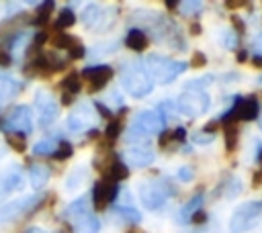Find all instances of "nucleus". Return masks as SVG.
Returning <instances> with one entry per match:
<instances>
[{
  "label": "nucleus",
  "instance_id": "obj_1",
  "mask_svg": "<svg viewBox=\"0 0 262 233\" xmlns=\"http://www.w3.org/2000/svg\"><path fill=\"white\" fill-rule=\"evenodd\" d=\"M143 65H145L147 76L156 84H170L188 67V63H184V61L162 57V55H149Z\"/></svg>",
  "mask_w": 262,
  "mask_h": 233
},
{
  "label": "nucleus",
  "instance_id": "obj_2",
  "mask_svg": "<svg viewBox=\"0 0 262 233\" xmlns=\"http://www.w3.org/2000/svg\"><path fill=\"white\" fill-rule=\"evenodd\" d=\"M121 86L135 98H143L151 92L154 88V82L151 78L147 76L145 72V65L139 63V61H133V63H127L123 67V74H121Z\"/></svg>",
  "mask_w": 262,
  "mask_h": 233
},
{
  "label": "nucleus",
  "instance_id": "obj_3",
  "mask_svg": "<svg viewBox=\"0 0 262 233\" xmlns=\"http://www.w3.org/2000/svg\"><path fill=\"white\" fill-rule=\"evenodd\" d=\"M137 190H139V200L143 206L147 208H158L166 202V198L170 196V188L168 184L162 180V178H147V180H141L137 184Z\"/></svg>",
  "mask_w": 262,
  "mask_h": 233
},
{
  "label": "nucleus",
  "instance_id": "obj_4",
  "mask_svg": "<svg viewBox=\"0 0 262 233\" xmlns=\"http://www.w3.org/2000/svg\"><path fill=\"white\" fill-rule=\"evenodd\" d=\"M260 217H262V202H246L233 211L229 219V231L231 233L250 231Z\"/></svg>",
  "mask_w": 262,
  "mask_h": 233
},
{
  "label": "nucleus",
  "instance_id": "obj_5",
  "mask_svg": "<svg viewBox=\"0 0 262 233\" xmlns=\"http://www.w3.org/2000/svg\"><path fill=\"white\" fill-rule=\"evenodd\" d=\"M209 104H211V98L205 90H188V88H186V92L180 94V98L176 102L178 110L184 116H190V119L201 116L203 112H207Z\"/></svg>",
  "mask_w": 262,
  "mask_h": 233
},
{
  "label": "nucleus",
  "instance_id": "obj_6",
  "mask_svg": "<svg viewBox=\"0 0 262 233\" xmlns=\"http://www.w3.org/2000/svg\"><path fill=\"white\" fill-rule=\"evenodd\" d=\"M39 202H41V196L39 194H31V196H23V198H16V200H10V202L2 204L0 206V225L18 219L20 215H25L27 211H31Z\"/></svg>",
  "mask_w": 262,
  "mask_h": 233
},
{
  "label": "nucleus",
  "instance_id": "obj_7",
  "mask_svg": "<svg viewBox=\"0 0 262 233\" xmlns=\"http://www.w3.org/2000/svg\"><path fill=\"white\" fill-rule=\"evenodd\" d=\"M162 125H164V116L158 110H141L133 119L131 135H135V133H139V135H154V133L162 131Z\"/></svg>",
  "mask_w": 262,
  "mask_h": 233
},
{
  "label": "nucleus",
  "instance_id": "obj_8",
  "mask_svg": "<svg viewBox=\"0 0 262 233\" xmlns=\"http://www.w3.org/2000/svg\"><path fill=\"white\" fill-rule=\"evenodd\" d=\"M35 104H37V112H39V123L43 125V127H47V125H51L55 119H57V102H55V98H53V94L51 92H47V90H39L37 94H35Z\"/></svg>",
  "mask_w": 262,
  "mask_h": 233
},
{
  "label": "nucleus",
  "instance_id": "obj_9",
  "mask_svg": "<svg viewBox=\"0 0 262 233\" xmlns=\"http://www.w3.org/2000/svg\"><path fill=\"white\" fill-rule=\"evenodd\" d=\"M6 125L8 129L25 135V133H31L33 131V116H31V108L29 106H16L10 116L6 119Z\"/></svg>",
  "mask_w": 262,
  "mask_h": 233
},
{
  "label": "nucleus",
  "instance_id": "obj_10",
  "mask_svg": "<svg viewBox=\"0 0 262 233\" xmlns=\"http://www.w3.org/2000/svg\"><path fill=\"white\" fill-rule=\"evenodd\" d=\"M82 76L88 80L90 92H96L113 78V67H108V65H90L82 72Z\"/></svg>",
  "mask_w": 262,
  "mask_h": 233
},
{
  "label": "nucleus",
  "instance_id": "obj_11",
  "mask_svg": "<svg viewBox=\"0 0 262 233\" xmlns=\"http://www.w3.org/2000/svg\"><path fill=\"white\" fill-rule=\"evenodd\" d=\"M117 196V186L115 184H106V182H96L94 184V190H92V200H94V206L100 211L104 208V204L108 200H113Z\"/></svg>",
  "mask_w": 262,
  "mask_h": 233
},
{
  "label": "nucleus",
  "instance_id": "obj_12",
  "mask_svg": "<svg viewBox=\"0 0 262 233\" xmlns=\"http://www.w3.org/2000/svg\"><path fill=\"white\" fill-rule=\"evenodd\" d=\"M125 157L129 164L137 166V168H143V166H149L154 161V151L147 149V147H131L125 151Z\"/></svg>",
  "mask_w": 262,
  "mask_h": 233
},
{
  "label": "nucleus",
  "instance_id": "obj_13",
  "mask_svg": "<svg viewBox=\"0 0 262 233\" xmlns=\"http://www.w3.org/2000/svg\"><path fill=\"white\" fill-rule=\"evenodd\" d=\"M18 90H20V86H18L16 80H12L10 76H2L0 74V108L6 106L18 94Z\"/></svg>",
  "mask_w": 262,
  "mask_h": 233
},
{
  "label": "nucleus",
  "instance_id": "obj_14",
  "mask_svg": "<svg viewBox=\"0 0 262 233\" xmlns=\"http://www.w3.org/2000/svg\"><path fill=\"white\" fill-rule=\"evenodd\" d=\"M29 180H31V186H33L35 190L43 188V186L47 184V180H49V168H47V166H41V164L33 166V168L29 170Z\"/></svg>",
  "mask_w": 262,
  "mask_h": 233
},
{
  "label": "nucleus",
  "instance_id": "obj_15",
  "mask_svg": "<svg viewBox=\"0 0 262 233\" xmlns=\"http://www.w3.org/2000/svg\"><path fill=\"white\" fill-rule=\"evenodd\" d=\"M74 227H76L78 233H96L98 227H100V223H98V219L94 215L86 213V215L74 219Z\"/></svg>",
  "mask_w": 262,
  "mask_h": 233
},
{
  "label": "nucleus",
  "instance_id": "obj_16",
  "mask_svg": "<svg viewBox=\"0 0 262 233\" xmlns=\"http://www.w3.org/2000/svg\"><path fill=\"white\" fill-rule=\"evenodd\" d=\"M260 112V106H258V100L256 98H246V100H239V110H237V119L242 121H252L256 119Z\"/></svg>",
  "mask_w": 262,
  "mask_h": 233
},
{
  "label": "nucleus",
  "instance_id": "obj_17",
  "mask_svg": "<svg viewBox=\"0 0 262 233\" xmlns=\"http://www.w3.org/2000/svg\"><path fill=\"white\" fill-rule=\"evenodd\" d=\"M20 182H23V174L16 168H12V172H6V176L0 182V194H6V192L16 190L20 186Z\"/></svg>",
  "mask_w": 262,
  "mask_h": 233
},
{
  "label": "nucleus",
  "instance_id": "obj_18",
  "mask_svg": "<svg viewBox=\"0 0 262 233\" xmlns=\"http://www.w3.org/2000/svg\"><path fill=\"white\" fill-rule=\"evenodd\" d=\"M125 43H127V47L133 49V51H143V49L147 47V37H145L143 31H139V29H131V31L127 33Z\"/></svg>",
  "mask_w": 262,
  "mask_h": 233
},
{
  "label": "nucleus",
  "instance_id": "obj_19",
  "mask_svg": "<svg viewBox=\"0 0 262 233\" xmlns=\"http://www.w3.org/2000/svg\"><path fill=\"white\" fill-rule=\"evenodd\" d=\"M108 176H111V180H113V182L125 180V178L129 176V168H127L121 159H115V161H113V166L108 168Z\"/></svg>",
  "mask_w": 262,
  "mask_h": 233
},
{
  "label": "nucleus",
  "instance_id": "obj_20",
  "mask_svg": "<svg viewBox=\"0 0 262 233\" xmlns=\"http://www.w3.org/2000/svg\"><path fill=\"white\" fill-rule=\"evenodd\" d=\"M61 88H63L68 94H76V92H80V88H82V84H80V76H78V74H70L68 78L61 80Z\"/></svg>",
  "mask_w": 262,
  "mask_h": 233
},
{
  "label": "nucleus",
  "instance_id": "obj_21",
  "mask_svg": "<svg viewBox=\"0 0 262 233\" xmlns=\"http://www.w3.org/2000/svg\"><path fill=\"white\" fill-rule=\"evenodd\" d=\"M55 149H57V141H53V139H43V141H39V143L33 147V153H35V155H47V153L53 155Z\"/></svg>",
  "mask_w": 262,
  "mask_h": 233
},
{
  "label": "nucleus",
  "instance_id": "obj_22",
  "mask_svg": "<svg viewBox=\"0 0 262 233\" xmlns=\"http://www.w3.org/2000/svg\"><path fill=\"white\" fill-rule=\"evenodd\" d=\"M76 22V14L70 10V8H63L55 20V29H66V27H72Z\"/></svg>",
  "mask_w": 262,
  "mask_h": 233
},
{
  "label": "nucleus",
  "instance_id": "obj_23",
  "mask_svg": "<svg viewBox=\"0 0 262 233\" xmlns=\"http://www.w3.org/2000/svg\"><path fill=\"white\" fill-rule=\"evenodd\" d=\"M235 141H237V127L233 123H227L225 125V147H227V151L235 149Z\"/></svg>",
  "mask_w": 262,
  "mask_h": 233
},
{
  "label": "nucleus",
  "instance_id": "obj_24",
  "mask_svg": "<svg viewBox=\"0 0 262 233\" xmlns=\"http://www.w3.org/2000/svg\"><path fill=\"white\" fill-rule=\"evenodd\" d=\"M53 45L55 47H74V45H78V39L76 37H72V35H66V33H57L55 35V39H53Z\"/></svg>",
  "mask_w": 262,
  "mask_h": 233
},
{
  "label": "nucleus",
  "instance_id": "obj_25",
  "mask_svg": "<svg viewBox=\"0 0 262 233\" xmlns=\"http://www.w3.org/2000/svg\"><path fill=\"white\" fill-rule=\"evenodd\" d=\"M6 141H8V145H10L14 151H25V149H27L25 135H20V133H10V135L6 137Z\"/></svg>",
  "mask_w": 262,
  "mask_h": 233
},
{
  "label": "nucleus",
  "instance_id": "obj_26",
  "mask_svg": "<svg viewBox=\"0 0 262 233\" xmlns=\"http://www.w3.org/2000/svg\"><path fill=\"white\" fill-rule=\"evenodd\" d=\"M72 151H74V149H72V145H70L68 141H59V143H57V149L53 151V157H55V159H68V157L72 155Z\"/></svg>",
  "mask_w": 262,
  "mask_h": 233
},
{
  "label": "nucleus",
  "instance_id": "obj_27",
  "mask_svg": "<svg viewBox=\"0 0 262 233\" xmlns=\"http://www.w3.org/2000/svg\"><path fill=\"white\" fill-rule=\"evenodd\" d=\"M86 196H82V198H78L76 202H72L70 204V208H68V215H74L76 219L78 217H82V215H86Z\"/></svg>",
  "mask_w": 262,
  "mask_h": 233
},
{
  "label": "nucleus",
  "instance_id": "obj_28",
  "mask_svg": "<svg viewBox=\"0 0 262 233\" xmlns=\"http://www.w3.org/2000/svg\"><path fill=\"white\" fill-rule=\"evenodd\" d=\"M201 202H203V198H201V196H194L188 204H184V208H182V217H190L192 213H196V211L201 208Z\"/></svg>",
  "mask_w": 262,
  "mask_h": 233
},
{
  "label": "nucleus",
  "instance_id": "obj_29",
  "mask_svg": "<svg viewBox=\"0 0 262 233\" xmlns=\"http://www.w3.org/2000/svg\"><path fill=\"white\" fill-rule=\"evenodd\" d=\"M51 8H53V2H45L41 8H39V14H37V18H35V25H43L45 20H47V16H49V12H51Z\"/></svg>",
  "mask_w": 262,
  "mask_h": 233
},
{
  "label": "nucleus",
  "instance_id": "obj_30",
  "mask_svg": "<svg viewBox=\"0 0 262 233\" xmlns=\"http://www.w3.org/2000/svg\"><path fill=\"white\" fill-rule=\"evenodd\" d=\"M121 133V123L119 121H113L111 125H106V131H104V137L106 139H117Z\"/></svg>",
  "mask_w": 262,
  "mask_h": 233
},
{
  "label": "nucleus",
  "instance_id": "obj_31",
  "mask_svg": "<svg viewBox=\"0 0 262 233\" xmlns=\"http://www.w3.org/2000/svg\"><path fill=\"white\" fill-rule=\"evenodd\" d=\"M117 213H119V215H123V217H127L131 223H137V221H139V213H137V211H133V208H129V206L117 208Z\"/></svg>",
  "mask_w": 262,
  "mask_h": 233
},
{
  "label": "nucleus",
  "instance_id": "obj_32",
  "mask_svg": "<svg viewBox=\"0 0 262 233\" xmlns=\"http://www.w3.org/2000/svg\"><path fill=\"white\" fill-rule=\"evenodd\" d=\"M84 53H86V49H84L80 43L68 49V55H70V59H80V57H84Z\"/></svg>",
  "mask_w": 262,
  "mask_h": 233
},
{
  "label": "nucleus",
  "instance_id": "obj_33",
  "mask_svg": "<svg viewBox=\"0 0 262 233\" xmlns=\"http://www.w3.org/2000/svg\"><path fill=\"white\" fill-rule=\"evenodd\" d=\"M205 63H207V55H205L203 51H194L190 65H192V67H201V65H205Z\"/></svg>",
  "mask_w": 262,
  "mask_h": 233
},
{
  "label": "nucleus",
  "instance_id": "obj_34",
  "mask_svg": "<svg viewBox=\"0 0 262 233\" xmlns=\"http://www.w3.org/2000/svg\"><path fill=\"white\" fill-rule=\"evenodd\" d=\"M205 221H207V215H205V211H203V208H199L196 213H192V215H190V223L201 225V223H205Z\"/></svg>",
  "mask_w": 262,
  "mask_h": 233
},
{
  "label": "nucleus",
  "instance_id": "obj_35",
  "mask_svg": "<svg viewBox=\"0 0 262 233\" xmlns=\"http://www.w3.org/2000/svg\"><path fill=\"white\" fill-rule=\"evenodd\" d=\"M178 180H182V182L192 180V170H190V168H180V170H178Z\"/></svg>",
  "mask_w": 262,
  "mask_h": 233
},
{
  "label": "nucleus",
  "instance_id": "obj_36",
  "mask_svg": "<svg viewBox=\"0 0 262 233\" xmlns=\"http://www.w3.org/2000/svg\"><path fill=\"white\" fill-rule=\"evenodd\" d=\"M182 8H184V12H199L201 4H199V2H184Z\"/></svg>",
  "mask_w": 262,
  "mask_h": 233
},
{
  "label": "nucleus",
  "instance_id": "obj_37",
  "mask_svg": "<svg viewBox=\"0 0 262 233\" xmlns=\"http://www.w3.org/2000/svg\"><path fill=\"white\" fill-rule=\"evenodd\" d=\"M172 139H176V141H184V139H186V131H184L182 127H178V129L172 133Z\"/></svg>",
  "mask_w": 262,
  "mask_h": 233
},
{
  "label": "nucleus",
  "instance_id": "obj_38",
  "mask_svg": "<svg viewBox=\"0 0 262 233\" xmlns=\"http://www.w3.org/2000/svg\"><path fill=\"white\" fill-rule=\"evenodd\" d=\"M194 141H196L199 145H205V143H211V141H213V137H211V135H196V137H194Z\"/></svg>",
  "mask_w": 262,
  "mask_h": 233
},
{
  "label": "nucleus",
  "instance_id": "obj_39",
  "mask_svg": "<svg viewBox=\"0 0 262 233\" xmlns=\"http://www.w3.org/2000/svg\"><path fill=\"white\" fill-rule=\"evenodd\" d=\"M231 22H233V27H235V29H237L239 33L244 31V20H242L239 16H231Z\"/></svg>",
  "mask_w": 262,
  "mask_h": 233
},
{
  "label": "nucleus",
  "instance_id": "obj_40",
  "mask_svg": "<svg viewBox=\"0 0 262 233\" xmlns=\"http://www.w3.org/2000/svg\"><path fill=\"white\" fill-rule=\"evenodd\" d=\"M170 137H172V133H170V131H164V133L160 135V147H166V143H168Z\"/></svg>",
  "mask_w": 262,
  "mask_h": 233
},
{
  "label": "nucleus",
  "instance_id": "obj_41",
  "mask_svg": "<svg viewBox=\"0 0 262 233\" xmlns=\"http://www.w3.org/2000/svg\"><path fill=\"white\" fill-rule=\"evenodd\" d=\"M0 65H10V55L6 51H0Z\"/></svg>",
  "mask_w": 262,
  "mask_h": 233
},
{
  "label": "nucleus",
  "instance_id": "obj_42",
  "mask_svg": "<svg viewBox=\"0 0 262 233\" xmlns=\"http://www.w3.org/2000/svg\"><path fill=\"white\" fill-rule=\"evenodd\" d=\"M94 106H96V108L100 110V114H102V116H111V110H108V108H106L104 104H100V102H96Z\"/></svg>",
  "mask_w": 262,
  "mask_h": 233
},
{
  "label": "nucleus",
  "instance_id": "obj_43",
  "mask_svg": "<svg viewBox=\"0 0 262 233\" xmlns=\"http://www.w3.org/2000/svg\"><path fill=\"white\" fill-rule=\"evenodd\" d=\"M252 63H254L256 67H262V55H254V57H252Z\"/></svg>",
  "mask_w": 262,
  "mask_h": 233
},
{
  "label": "nucleus",
  "instance_id": "obj_44",
  "mask_svg": "<svg viewBox=\"0 0 262 233\" xmlns=\"http://www.w3.org/2000/svg\"><path fill=\"white\" fill-rule=\"evenodd\" d=\"M61 102H63V104H70V102H72V94H68V92H66V94L61 96Z\"/></svg>",
  "mask_w": 262,
  "mask_h": 233
},
{
  "label": "nucleus",
  "instance_id": "obj_45",
  "mask_svg": "<svg viewBox=\"0 0 262 233\" xmlns=\"http://www.w3.org/2000/svg\"><path fill=\"white\" fill-rule=\"evenodd\" d=\"M190 33H192V35H199V33H201V25H196V22H194V25H192V29H190Z\"/></svg>",
  "mask_w": 262,
  "mask_h": 233
},
{
  "label": "nucleus",
  "instance_id": "obj_46",
  "mask_svg": "<svg viewBox=\"0 0 262 233\" xmlns=\"http://www.w3.org/2000/svg\"><path fill=\"white\" fill-rule=\"evenodd\" d=\"M254 47H256V49H262V35H260V37H256V41H254Z\"/></svg>",
  "mask_w": 262,
  "mask_h": 233
},
{
  "label": "nucleus",
  "instance_id": "obj_47",
  "mask_svg": "<svg viewBox=\"0 0 262 233\" xmlns=\"http://www.w3.org/2000/svg\"><path fill=\"white\" fill-rule=\"evenodd\" d=\"M237 61H246V51H239L237 53Z\"/></svg>",
  "mask_w": 262,
  "mask_h": 233
},
{
  "label": "nucleus",
  "instance_id": "obj_48",
  "mask_svg": "<svg viewBox=\"0 0 262 233\" xmlns=\"http://www.w3.org/2000/svg\"><path fill=\"white\" fill-rule=\"evenodd\" d=\"M25 233H47V231H43V229H37V227H35V229H29V231H25Z\"/></svg>",
  "mask_w": 262,
  "mask_h": 233
},
{
  "label": "nucleus",
  "instance_id": "obj_49",
  "mask_svg": "<svg viewBox=\"0 0 262 233\" xmlns=\"http://www.w3.org/2000/svg\"><path fill=\"white\" fill-rule=\"evenodd\" d=\"M166 6H168V8H176V2H174V0H168Z\"/></svg>",
  "mask_w": 262,
  "mask_h": 233
},
{
  "label": "nucleus",
  "instance_id": "obj_50",
  "mask_svg": "<svg viewBox=\"0 0 262 233\" xmlns=\"http://www.w3.org/2000/svg\"><path fill=\"white\" fill-rule=\"evenodd\" d=\"M260 159H262V157H260Z\"/></svg>",
  "mask_w": 262,
  "mask_h": 233
}]
</instances>
